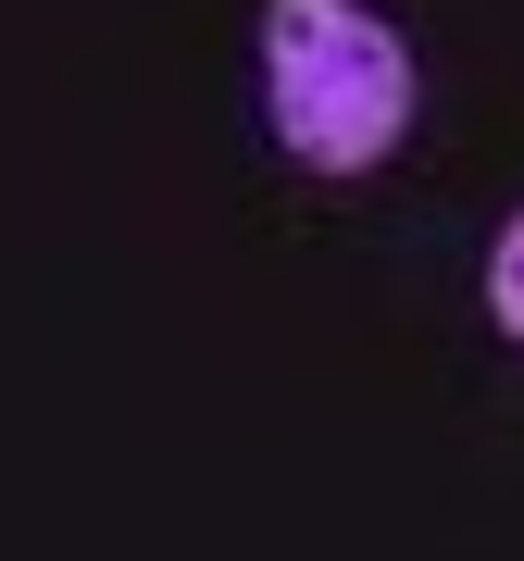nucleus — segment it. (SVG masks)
Wrapping results in <instances>:
<instances>
[{"label":"nucleus","instance_id":"nucleus-2","mask_svg":"<svg viewBox=\"0 0 524 561\" xmlns=\"http://www.w3.org/2000/svg\"><path fill=\"white\" fill-rule=\"evenodd\" d=\"M487 312H500L512 337H524V213H512V238L487 250Z\"/></svg>","mask_w":524,"mask_h":561},{"label":"nucleus","instance_id":"nucleus-1","mask_svg":"<svg viewBox=\"0 0 524 561\" xmlns=\"http://www.w3.org/2000/svg\"><path fill=\"white\" fill-rule=\"evenodd\" d=\"M262 101L312 175H363L412 125V50L363 0H262Z\"/></svg>","mask_w":524,"mask_h":561}]
</instances>
